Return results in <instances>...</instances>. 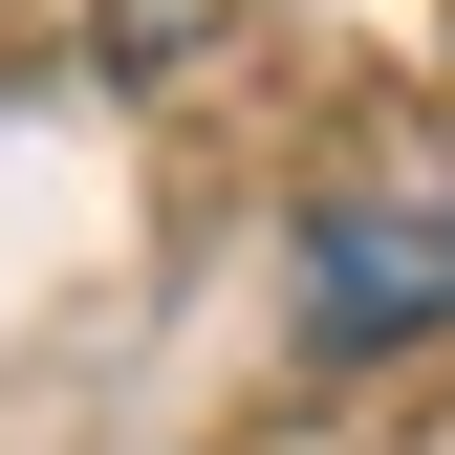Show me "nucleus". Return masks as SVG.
Returning <instances> with one entry per match:
<instances>
[{"instance_id": "nucleus-1", "label": "nucleus", "mask_w": 455, "mask_h": 455, "mask_svg": "<svg viewBox=\"0 0 455 455\" xmlns=\"http://www.w3.org/2000/svg\"><path fill=\"white\" fill-rule=\"evenodd\" d=\"M390 325H455V196H325L304 217V347L369 369Z\"/></svg>"}]
</instances>
